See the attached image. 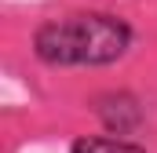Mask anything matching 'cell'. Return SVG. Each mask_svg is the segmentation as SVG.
<instances>
[{"label": "cell", "mask_w": 157, "mask_h": 153, "mask_svg": "<svg viewBox=\"0 0 157 153\" xmlns=\"http://www.w3.org/2000/svg\"><path fill=\"white\" fill-rule=\"evenodd\" d=\"M70 153H146V146H139L128 135H77L70 142Z\"/></svg>", "instance_id": "3"}, {"label": "cell", "mask_w": 157, "mask_h": 153, "mask_svg": "<svg viewBox=\"0 0 157 153\" xmlns=\"http://www.w3.org/2000/svg\"><path fill=\"white\" fill-rule=\"evenodd\" d=\"M29 47L48 69H106L135 47V26L117 11H70L40 22Z\"/></svg>", "instance_id": "1"}, {"label": "cell", "mask_w": 157, "mask_h": 153, "mask_svg": "<svg viewBox=\"0 0 157 153\" xmlns=\"http://www.w3.org/2000/svg\"><path fill=\"white\" fill-rule=\"evenodd\" d=\"M88 106H91L95 120L102 124V131H110V135H128L132 139V135H139L146 128V102L128 88L99 91Z\"/></svg>", "instance_id": "2"}]
</instances>
